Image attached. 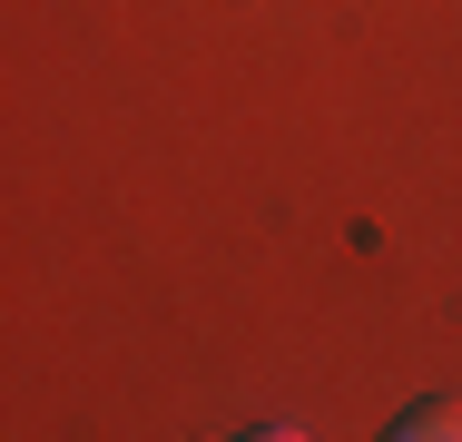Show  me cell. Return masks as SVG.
<instances>
[{"label": "cell", "instance_id": "obj_1", "mask_svg": "<svg viewBox=\"0 0 462 442\" xmlns=\"http://www.w3.org/2000/svg\"><path fill=\"white\" fill-rule=\"evenodd\" d=\"M393 433H403V442H443V433H453V442H462V393H433V403H413Z\"/></svg>", "mask_w": 462, "mask_h": 442}]
</instances>
